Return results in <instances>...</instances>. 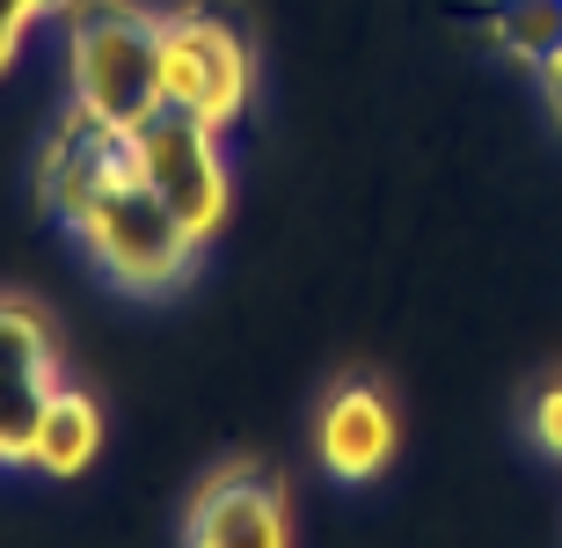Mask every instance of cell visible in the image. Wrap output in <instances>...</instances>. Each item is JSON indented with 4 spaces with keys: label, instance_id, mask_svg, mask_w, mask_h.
<instances>
[{
    "label": "cell",
    "instance_id": "cell-1",
    "mask_svg": "<svg viewBox=\"0 0 562 548\" xmlns=\"http://www.w3.org/2000/svg\"><path fill=\"white\" fill-rule=\"evenodd\" d=\"M74 30V103L95 110L103 125H139L146 110H161V22L139 8L110 0H66L59 8Z\"/></svg>",
    "mask_w": 562,
    "mask_h": 548
},
{
    "label": "cell",
    "instance_id": "cell-2",
    "mask_svg": "<svg viewBox=\"0 0 562 548\" xmlns=\"http://www.w3.org/2000/svg\"><path fill=\"white\" fill-rule=\"evenodd\" d=\"M74 234H81V249L95 256L125 293H168V286L190 271V249H198V234L168 212V198L146 183V176H125L117 190H103V205L88 212Z\"/></svg>",
    "mask_w": 562,
    "mask_h": 548
},
{
    "label": "cell",
    "instance_id": "cell-3",
    "mask_svg": "<svg viewBox=\"0 0 562 548\" xmlns=\"http://www.w3.org/2000/svg\"><path fill=\"white\" fill-rule=\"evenodd\" d=\"M132 161H139V176L161 190L168 212H176L198 242L220 234V220H227V205H234V183H227V161L212 147L205 118H190L183 103L146 110L139 125H132Z\"/></svg>",
    "mask_w": 562,
    "mask_h": 548
},
{
    "label": "cell",
    "instance_id": "cell-4",
    "mask_svg": "<svg viewBox=\"0 0 562 548\" xmlns=\"http://www.w3.org/2000/svg\"><path fill=\"white\" fill-rule=\"evenodd\" d=\"M154 22H161V96L168 103H183L212 132L227 118H241L249 81H256L241 30L205 15V8H176V15H154Z\"/></svg>",
    "mask_w": 562,
    "mask_h": 548
},
{
    "label": "cell",
    "instance_id": "cell-5",
    "mask_svg": "<svg viewBox=\"0 0 562 548\" xmlns=\"http://www.w3.org/2000/svg\"><path fill=\"white\" fill-rule=\"evenodd\" d=\"M125 176H139V161H132V132L125 125H103L95 110H66L59 132L44 139L37 154V198L52 220H66V227H81L88 212L103 205V190H117Z\"/></svg>",
    "mask_w": 562,
    "mask_h": 548
},
{
    "label": "cell",
    "instance_id": "cell-6",
    "mask_svg": "<svg viewBox=\"0 0 562 548\" xmlns=\"http://www.w3.org/2000/svg\"><path fill=\"white\" fill-rule=\"evenodd\" d=\"M190 541L205 548H285L292 541V519H285V490L249 461H227L212 468L198 497H190V519H183Z\"/></svg>",
    "mask_w": 562,
    "mask_h": 548
},
{
    "label": "cell",
    "instance_id": "cell-7",
    "mask_svg": "<svg viewBox=\"0 0 562 548\" xmlns=\"http://www.w3.org/2000/svg\"><path fill=\"white\" fill-rule=\"evenodd\" d=\"M52 388H59V359H52L44 315L22 300H0V461H30V432Z\"/></svg>",
    "mask_w": 562,
    "mask_h": 548
},
{
    "label": "cell",
    "instance_id": "cell-8",
    "mask_svg": "<svg viewBox=\"0 0 562 548\" xmlns=\"http://www.w3.org/2000/svg\"><path fill=\"white\" fill-rule=\"evenodd\" d=\"M402 446V417L395 402L380 395V380H336L322 395V417H314V454L336 483H373L380 468L395 461Z\"/></svg>",
    "mask_w": 562,
    "mask_h": 548
},
{
    "label": "cell",
    "instance_id": "cell-9",
    "mask_svg": "<svg viewBox=\"0 0 562 548\" xmlns=\"http://www.w3.org/2000/svg\"><path fill=\"white\" fill-rule=\"evenodd\" d=\"M103 454V410L81 395V388H52V402H44L37 432H30V468H44V476H81L88 461Z\"/></svg>",
    "mask_w": 562,
    "mask_h": 548
},
{
    "label": "cell",
    "instance_id": "cell-10",
    "mask_svg": "<svg viewBox=\"0 0 562 548\" xmlns=\"http://www.w3.org/2000/svg\"><path fill=\"white\" fill-rule=\"evenodd\" d=\"M490 37L526 74H548L562 59V0H490Z\"/></svg>",
    "mask_w": 562,
    "mask_h": 548
},
{
    "label": "cell",
    "instance_id": "cell-11",
    "mask_svg": "<svg viewBox=\"0 0 562 548\" xmlns=\"http://www.w3.org/2000/svg\"><path fill=\"white\" fill-rule=\"evenodd\" d=\"M526 439L541 446L548 461H562V373L533 388V402H526Z\"/></svg>",
    "mask_w": 562,
    "mask_h": 548
},
{
    "label": "cell",
    "instance_id": "cell-12",
    "mask_svg": "<svg viewBox=\"0 0 562 548\" xmlns=\"http://www.w3.org/2000/svg\"><path fill=\"white\" fill-rule=\"evenodd\" d=\"M66 0H0V74H8V59H15V44H22V30L37 15H59Z\"/></svg>",
    "mask_w": 562,
    "mask_h": 548
},
{
    "label": "cell",
    "instance_id": "cell-13",
    "mask_svg": "<svg viewBox=\"0 0 562 548\" xmlns=\"http://www.w3.org/2000/svg\"><path fill=\"white\" fill-rule=\"evenodd\" d=\"M541 103H548V118H555V132H562V59L541 74Z\"/></svg>",
    "mask_w": 562,
    "mask_h": 548
}]
</instances>
